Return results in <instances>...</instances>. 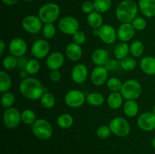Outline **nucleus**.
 <instances>
[{"mask_svg":"<svg viewBox=\"0 0 155 154\" xmlns=\"http://www.w3.org/2000/svg\"><path fill=\"white\" fill-rule=\"evenodd\" d=\"M19 90L24 98L31 101L39 100L45 92L42 82L34 77H27L22 79L20 83Z\"/></svg>","mask_w":155,"mask_h":154,"instance_id":"f257e3e1","label":"nucleus"},{"mask_svg":"<svg viewBox=\"0 0 155 154\" xmlns=\"http://www.w3.org/2000/svg\"><path fill=\"white\" fill-rule=\"evenodd\" d=\"M138 5L133 0H124L117 7V19L122 24L132 23L137 17Z\"/></svg>","mask_w":155,"mask_h":154,"instance_id":"f03ea898","label":"nucleus"},{"mask_svg":"<svg viewBox=\"0 0 155 154\" xmlns=\"http://www.w3.org/2000/svg\"><path fill=\"white\" fill-rule=\"evenodd\" d=\"M60 7L55 3H46L39 10V18L44 24H54L60 15Z\"/></svg>","mask_w":155,"mask_h":154,"instance_id":"7ed1b4c3","label":"nucleus"},{"mask_svg":"<svg viewBox=\"0 0 155 154\" xmlns=\"http://www.w3.org/2000/svg\"><path fill=\"white\" fill-rule=\"evenodd\" d=\"M33 134L36 137L42 140L49 139L53 134L51 124L45 119H37L31 125Z\"/></svg>","mask_w":155,"mask_h":154,"instance_id":"20e7f679","label":"nucleus"},{"mask_svg":"<svg viewBox=\"0 0 155 154\" xmlns=\"http://www.w3.org/2000/svg\"><path fill=\"white\" fill-rule=\"evenodd\" d=\"M142 91V88L140 82L136 79H128L123 83L122 88L120 90L121 95L124 99L135 100L140 97Z\"/></svg>","mask_w":155,"mask_h":154,"instance_id":"39448f33","label":"nucleus"},{"mask_svg":"<svg viewBox=\"0 0 155 154\" xmlns=\"http://www.w3.org/2000/svg\"><path fill=\"white\" fill-rule=\"evenodd\" d=\"M112 134L120 137H125L130 134V125L127 119L123 117H115L111 119L109 124Z\"/></svg>","mask_w":155,"mask_h":154,"instance_id":"423d86ee","label":"nucleus"},{"mask_svg":"<svg viewBox=\"0 0 155 154\" xmlns=\"http://www.w3.org/2000/svg\"><path fill=\"white\" fill-rule=\"evenodd\" d=\"M64 102L71 108H79L86 102V95L81 91L73 89L65 95Z\"/></svg>","mask_w":155,"mask_h":154,"instance_id":"0eeeda50","label":"nucleus"},{"mask_svg":"<svg viewBox=\"0 0 155 154\" xmlns=\"http://www.w3.org/2000/svg\"><path fill=\"white\" fill-rule=\"evenodd\" d=\"M21 122V113L15 107L5 109L3 114L5 126L9 129L16 128Z\"/></svg>","mask_w":155,"mask_h":154,"instance_id":"6e6552de","label":"nucleus"},{"mask_svg":"<svg viewBox=\"0 0 155 154\" xmlns=\"http://www.w3.org/2000/svg\"><path fill=\"white\" fill-rule=\"evenodd\" d=\"M58 28L64 34L73 36L80 30V24L77 18L71 16H66L59 21Z\"/></svg>","mask_w":155,"mask_h":154,"instance_id":"1a4fd4ad","label":"nucleus"},{"mask_svg":"<svg viewBox=\"0 0 155 154\" xmlns=\"http://www.w3.org/2000/svg\"><path fill=\"white\" fill-rule=\"evenodd\" d=\"M42 24L43 23L42 22L39 16L37 17L36 15H27L21 22L23 29L30 34H37L42 31L43 27Z\"/></svg>","mask_w":155,"mask_h":154,"instance_id":"9d476101","label":"nucleus"},{"mask_svg":"<svg viewBox=\"0 0 155 154\" xmlns=\"http://www.w3.org/2000/svg\"><path fill=\"white\" fill-rule=\"evenodd\" d=\"M50 51V44L45 39H38L31 47V54L35 59L40 60L48 57Z\"/></svg>","mask_w":155,"mask_h":154,"instance_id":"9b49d317","label":"nucleus"},{"mask_svg":"<svg viewBox=\"0 0 155 154\" xmlns=\"http://www.w3.org/2000/svg\"><path fill=\"white\" fill-rule=\"evenodd\" d=\"M98 36L104 43L110 45L116 41L117 38V33L113 26L110 24H103L98 29Z\"/></svg>","mask_w":155,"mask_h":154,"instance_id":"f8f14e48","label":"nucleus"},{"mask_svg":"<svg viewBox=\"0 0 155 154\" xmlns=\"http://www.w3.org/2000/svg\"><path fill=\"white\" fill-rule=\"evenodd\" d=\"M8 50L12 55L17 57L24 56L27 51V44L22 38L15 37L9 42Z\"/></svg>","mask_w":155,"mask_h":154,"instance_id":"ddd939ff","label":"nucleus"},{"mask_svg":"<svg viewBox=\"0 0 155 154\" xmlns=\"http://www.w3.org/2000/svg\"><path fill=\"white\" fill-rule=\"evenodd\" d=\"M137 125L142 131H153L155 129V115L152 112L142 113L137 119Z\"/></svg>","mask_w":155,"mask_h":154,"instance_id":"4468645a","label":"nucleus"},{"mask_svg":"<svg viewBox=\"0 0 155 154\" xmlns=\"http://www.w3.org/2000/svg\"><path fill=\"white\" fill-rule=\"evenodd\" d=\"M108 79V70L104 66H96L91 72L92 82L96 86L103 85Z\"/></svg>","mask_w":155,"mask_h":154,"instance_id":"2eb2a0df","label":"nucleus"},{"mask_svg":"<svg viewBox=\"0 0 155 154\" xmlns=\"http://www.w3.org/2000/svg\"><path fill=\"white\" fill-rule=\"evenodd\" d=\"M64 55L60 51H54L50 53L46 57L45 64L50 70L59 69L64 63Z\"/></svg>","mask_w":155,"mask_h":154,"instance_id":"dca6fc26","label":"nucleus"},{"mask_svg":"<svg viewBox=\"0 0 155 154\" xmlns=\"http://www.w3.org/2000/svg\"><path fill=\"white\" fill-rule=\"evenodd\" d=\"M88 74L89 70L87 66L83 63H78L71 70V79L77 84H82L87 79Z\"/></svg>","mask_w":155,"mask_h":154,"instance_id":"f3484780","label":"nucleus"},{"mask_svg":"<svg viewBox=\"0 0 155 154\" xmlns=\"http://www.w3.org/2000/svg\"><path fill=\"white\" fill-rule=\"evenodd\" d=\"M135 32H136V30L134 29L131 23L121 24L117 30V38L121 42H128L133 38Z\"/></svg>","mask_w":155,"mask_h":154,"instance_id":"a211bd4d","label":"nucleus"},{"mask_svg":"<svg viewBox=\"0 0 155 154\" xmlns=\"http://www.w3.org/2000/svg\"><path fill=\"white\" fill-rule=\"evenodd\" d=\"M65 54L69 60L77 62L82 57L83 49L80 45L75 42H71L67 45L65 48Z\"/></svg>","mask_w":155,"mask_h":154,"instance_id":"6ab92c4d","label":"nucleus"},{"mask_svg":"<svg viewBox=\"0 0 155 154\" xmlns=\"http://www.w3.org/2000/svg\"><path fill=\"white\" fill-rule=\"evenodd\" d=\"M92 61L96 66H105L110 59V54L104 48H98L92 52Z\"/></svg>","mask_w":155,"mask_h":154,"instance_id":"aec40b11","label":"nucleus"},{"mask_svg":"<svg viewBox=\"0 0 155 154\" xmlns=\"http://www.w3.org/2000/svg\"><path fill=\"white\" fill-rule=\"evenodd\" d=\"M140 68L142 72L148 75H155V57L152 56L144 57L140 61Z\"/></svg>","mask_w":155,"mask_h":154,"instance_id":"412c9836","label":"nucleus"},{"mask_svg":"<svg viewBox=\"0 0 155 154\" xmlns=\"http://www.w3.org/2000/svg\"><path fill=\"white\" fill-rule=\"evenodd\" d=\"M139 7L147 18L155 17V0H139Z\"/></svg>","mask_w":155,"mask_h":154,"instance_id":"4be33fe9","label":"nucleus"},{"mask_svg":"<svg viewBox=\"0 0 155 154\" xmlns=\"http://www.w3.org/2000/svg\"><path fill=\"white\" fill-rule=\"evenodd\" d=\"M124 99L120 92H111L107 97V105L112 110H118L124 105Z\"/></svg>","mask_w":155,"mask_h":154,"instance_id":"5701e85b","label":"nucleus"},{"mask_svg":"<svg viewBox=\"0 0 155 154\" xmlns=\"http://www.w3.org/2000/svg\"><path fill=\"white\" fill-rule=\"evenodd\" d=\"M124 113L128 117H135L139 111V106L135 100H127L123 105Z\"/></svg>","mask_w":155,"mask_h":154,"instance_id":"b1692460","label":"nucleus"},{"mask_svg":"<svg viewBox=\"0 0 155 154\" xmlns=\"http://www.w3.org/2000/svg\"><path fill=\"white\" fill-rule=\"evenodd\" d=\"M114 53L116 59L119 60H124V58L128 57L129 54H130V45L127 44V42H120L115 46Z\"/></svg>","mask_w":155,"mask_h":154,"instance_id":"393cba45","label":"nucleus"},{"mask_svg":"<svg viewBox=\"0 0 155 154\" xmlns=\"http://www.w3.org/2000/svg\"><path fill=\"white\" fill-rule=\"evenodd\" d=\"M87 23L89 27L93 30L99 29L103 25V18L101 13H98L95 11L88 14Z\"/></svg>","mask_w":155,"mask_h":154,"instance_id":"a878e982","label":"nucleus"},{"mask_svg":"<svg viewBox=\"0 0 155 154\" xmlns=\"http://www.w3.org/2000/svg\"><path fill=\"white\" fill-rule=\"evenodd\" d=\"M74 122V117L70 113H62L57 118L56 123L61 128H69L73 125Z\"/></svg>","mask_w":155,"mask_h":154,"instance_id":"bb28decb","label":"nucleus"},{"mask_svg":"<svg viewBox=\"0 0 155 154\" xmlns=\"http://www.w3.org/2000/svg\"><path fill=\"white\" fill-rule=\"evenodd\" d=\"M12 85V79L5 71H0V91L1 93H5L9 91Z\"/></svg>","mask_w":155,"mask_h":154,"instance_id":"cd10ccee","label":"nucleus"},{"mask_svg":"<svg viewBox=\"0 0 155 154\" xmlns=\"http://www.w3.org/2000/svg\"><path fill=\"white\" fill-rule=\"evenodd\" d=\"M104 102V98L99 92H91L86 95V103L93 107H100Z\"/></svg>","mask_w":155,"mask_h":154,"instance_id":"c85d7f7f","label":"nucleus"},{"mask_svg":"<svg viewBox=\"0 0 155 154\" xmlns=\"http://www.w3.org/2000/svg\"><path fill=\"white\" fill-rule=\"evenodd\" d=\"M39 101H40V104L42 107H44L45 109L53 108L56 103V100L54 95L48 91L44 92L43 95L41 96Z\"/></svg>","mask_w":155,"mask_h":154,"instance_id":"c756f323","label":"nucleus"},{"mask_svg":"<svg viewBox=\"0 0 155 154\" xmlns=\"http://www.w3.org/2000/svg\"><path fill=\"white\" fill-rule=\"evenodd\" d=\"M130 54L134 57H139L144 54L145 51V45L143 42L139 40H136L130 45Z\"/></svg>","mask_w":155,"mask_h":154,"instance_id":"7c9ffc66","label":"nucleus"},{"mask_svg":"<svg viewBox=\"0 0 155 154\" xmlns=\"http://www.w3.org/2000/svg\"><path fill=\"white\" fill-rule=\"evenodd\" d=\"M95 11L98 13H105L111 8V0H95L94 1Z\"/></svg>","mask_w":155,"mask_h":154,"instance_id":"2f4dec72","label":"nucleus"},{"mask_svg":"<svg viewBox=\"0 0 155 154\" xmlns=\"http://www.w3.org/2000/svg\"><path fill=\"white\" fill-rule=\"evenodd\" d=\"M36 119V113L30 109H26L21 113V122L26 125H32Z\"/></svg>","mask_w":155,"mask_h":154,"instance_id":"473e14b6","label":"nucleus"},{"mask_svg":"<svg viewBox=\"0 0 155 154\" xmlns=\"http://www.w3.org/2000/svg\"><path fill=\"white\" fill-rule=\"evenodd\" d=\"M122 81L117 77H111L107 79V87L111 92H120L123 86Z\"/></svg>","mask_w":155,"mask_h":154,"instance_id":"72a5a7b5","label":"nucleus"},{"mask_svg":"<svg viewBox=\"0 0 155 154\" xmlns=\"http://www.w3.org/2000/svg\"><path fill=\"white\" fill-rule=\"evenodd\" d=\"M15 102V97L11 91H6L2 93L1 97V104L4 108H10L13 107Z\"/></svg>","mask_w":155,"mask_h":154,"instance_id":"f704fd0d","label":"nucleus"},{"mask_svg":"<svg viewBox=\"0 0 155 154\" xmlns=\"http://www.w3.org/2000/svg\"><path fill=\"white\" fill-rule=\"evenodd\" d=\"M2 66L5 70H12L18 66V57L14 55H8L2 60Z\"/></svg>","mask_w":155,"mask_h":154,"instance_id":"c9c22d12","label":"nucleus"},{"mask_svg":"<svg viewBox=\"0 0 155 154\" xmlns=\"http://www.w3.org/2000/svg\"><path fill=\"white\" fill-rule=\"evenodd\" d=\"M26 71L30 75H33L38 73L40 69V63L37 59H30L28 60L25 67Z\"/></svg>","mask_w":155,"mask_h":154,"instance_id":"e433bc0d","label":"nucleus"},{"mask_svg":"<svg viewBox=\"0 0 155 154\" xmlns=\"http://www.w3.org/2000/svg\"><path fill=\"white\" fill-rule=\"evenodd\" d=\"M137 66V61L134 57H127L120 60V66L124 70L132 71Z\"/></svg>","mask_w":155,"mask_h":154,"instance_id":"4c0bfd02","label":"nucleus"},{"mask_svg":"<svg viewBox=\"0 0 155 154\" xmlns=\"http://www.w3.org/2000/svg\"><path fill=\"white\" fill-rule=\"evenodd\" d=\"M56 31H57V29H56V27L54 25V24H44L42 30V35L47 39L54 38L56 34Z\"/></svg>","mask_w":155,"mask_h":154,"instance_id":"58836bf2","label":"nucleus"},{"mask_svg":"<svg viewBox=\"0 0 155 154\" xmlns=\"http://www.w3.org/2000/svg\"><path fill=\"white\" fill-rule=\"evenodd\" d=\"M112 134L109 125H101L96 131V134L98 138L107 139Z\"/></svg>","mask_w":155,"mask_h":154,"instance_id":"ea45409f","label":"nucleus"},{"mask_svg":"<svg viewBox=\"0 0 155 154\" xmlns=\"http://www.w3.org/2000/svg\"><path fill=\"white\" fill-rule=\"evenodd\" d=\"M131 24H133L135 30H138V31H142V30H145L147 26L146 21L145 18H142V17H136Z\"/></svg>","mask_w":155,"mask_h":154,"instance_id":"a19ab883","label":"nucleus"},{"mask_svg":"<svg viewBox=\"0 0 155 154\" xmlns=\"http://www.w3.org/2000/svg\"><path fill=\"white\" fill-rule=\"evenodd\" d=\"M73 40H74V42L78 44V45H83L86 41V33L82 30H79L73 35Z\"/></svg>","mask_w":155,"mask_h":154,"instance_id":"79ce46f5","label":"nucleus"},{"mask_svg":"<svg viewBox=\"0 0 155 154\" xmlns=\"http://www.w3.org/2000/svg\"><path fill=\"white\" fill-rule=\"evenodd\" d=\"M82 11L85 14H89L90 13L93 12L95 11V6H94V3L91 2H85L82 5Z\"/></svg>","mask_w":155,"mask_h":154,"instance_id":"37998d69","label":"nucleus"},{"mask_svg":"<svg viewBox=\"0 0 155 154\" xmlns=\"http://www.w3.org/2000/svg\"><path fill=\"white\" fill-rule=\"evenodd\" d=\"M50 79L54 82H57L60 81L61 78V73L59 71V69H55V70H51L49 73Z\"/></svg>","mask_w":155,"mask_h":154,"instance_id":"c03bdc74","label":"nucleus"},{"mask_svg":"<svg viewBox=\"0 0 155 154\" xmlns=\"http://www.w3.org/2000/svg\"><path fill=\"white\" fill-rule=\"evenodd\" d=\"M104 66L108 71H112L114 69H117V61L114 59L110 58Z\"/></svg>","mask_w":155,"mask_h":154,"instance_id":"a18cd8bd","label":"nucleus"},{"mask_svg":"<svg viewBox=\"0 0 155 154\" xmlns=\"http://www.w3.org/2000/svg\"><path fill=\"white\" fill-rule=\"evenodd\" d=\"M28 60H27V57H24V56H21V57H18V66H17V67L19 68L20 69H25Z\"/></svg>","mask_w":155,"mask_h":154,"instance_id":"49530a36","label":"nucleus"},{"mask_svg":"<svg viewBox=\"0 0 155 154\" xmlns=\"http://www.w3.org/2000/svg\"><path fill=\"white\" fill-rule=\"evenodd\" d=\"M19 75H20V77L22 79H24L27 78V77H28V75H29L28 72L26 71V69H21V71H20V72H19Z\"/></svg>","mask_w":155,"mask_h":154,"instance_id":"de8ad7c7","label":"nucleus"},{"mask_svg":"<svg viewBox=\"0 0 155 154\" xmlns=\"http://www.w3.org/2000/svg\"><path fill=\"white\" fill-rule=\"evenodd\" d=\"M5 43L3 40L0 41V55H2L4 54L5 51Z\"/></svg>","mask_w":155,"mask_h":154,"instance_id":"09e8293b","label":"nucleus"},{"mask_svg":"<svg viewBox=\"0 0 155 154\" xmlns=\"http://www.w3.org/2000/svg\"><path fill=\"white\" fill-rule=\"evenodd\" d=\"M19 0H2L3 2L8 5H13L16 4Z\"/></svg>","mask_w":155,"mask_h":154,"instance_id":"8fccbe9b","label":"nucleus"},{"mask_svg":"<svg viewBox=\"0 0 155 154\" xmlns=\"http://www.w3.org/2000/svg\"><path fill=\"white\" fill-rule=\"evenodd\" d=\"M151 145H152L153 147H154V149H155V137H154V139H153L152 141H151Z\"/></svg>","mask_w":155,"mask_h":154,"instance_id":"3c124183","label":"nucleus"},{"mask_svg":"<svg viewBox=\"0 0 155 154\" xmlns=\"http://www.w3.org/2000/svg\"><path fill=\"white\" fill-rule=\"evenodd\" d=\"M151 112H152V113L155 115V105L152 107V110H151Z\"/></svg>","mask_w":155,"mask_h":154,"instance_id":"603ef678","label":"nucleus"},{"mask_svg":"<svg viewBox=\"0 0 155 154\" xmlns=\"http://www.w3.org/2000/svg\"><path fill=\"white\" fill-rule=\"evenodd\" d=\"M24 1H27V2H32V1H34V0H24Z\"/></svg>","mask_w":155,"mask_h":154,"instance_id":"864d4df0","label":"nucleus"}]
</instances>
